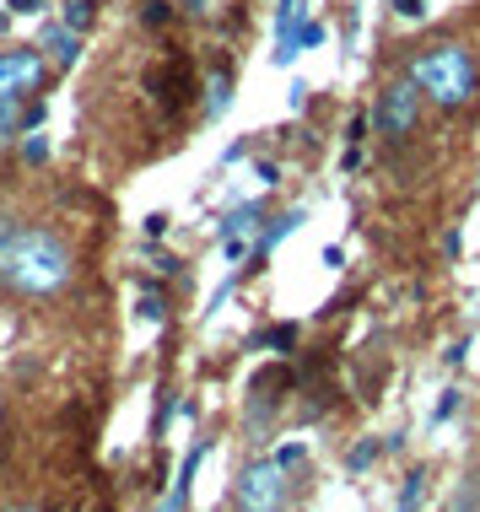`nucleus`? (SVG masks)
I'll return each mask as SVG.
<instances>
[{
  "instance_id": "nucleus-1",
  "label": "nucleus",
  "mask_w": 480,
  "mask_h": 512,
  "mask_svg": "<svg viewBox=\"0 0 480 512\" xmlns=\"http://www.w3.org/2000/svg\"><path fill=\"white\" fill-rule=\"evenodd\" d=\"M0 281L22 297H49L71 281V248L49 227H17L0 216Z\"/></svg>"
},
{
  "instance_id": "nucleus-2",
  "label": "nucleus",
  "mask_w": 480,
  "mask_h": 512,
  "mask_svg": "<svg viewBox=\"0 0 480 512\" xmlns=\"http://www.w3.org/2000/svg\"><path fill=\"white\" fill-rule=\"evenodd\" d=\"M410 81H416V87L427 92L437 108H459V103L475 98L480 71H475V60H470L459 44H443V49L421 54V60L410 65Z\"/></svg>"
},
{
  "instance_id": "nucleus-3",
  "label": "nucleus",
  "mask_w": 480,
  "mask_h": 512,
  "mask_svg": "<svg viewBox=\"0 0 480 512\" xmlns=\"http://www.w3.org/2000/svg\"><path fill=\"white\" fill-rule=\"evenodd\" d=\"M416 114H421V87L416 81H389L373 103V124L383 141H405L416 130Z\"/></svg>"
},
{
  "instance_id": "nucleus-4",
  "label": "nucleus",
  "mask_w": 480,
  "mask_h": 512,
  "mask_svg": "<svg viewBox=\"0 0 480 512\" xmlns=\"http://www.w3.org/2000/svg\"><path fill=\"white\" fill-rule=\"evenodd\" d=\"M286 469L281 464H249L238 475V507L243 512H281L286 502Z\"/></svg>"
},
{
  "instance_id": "nucleus-5",
  "label": "nucleus",
  "mask_w": 480,
  "mask_h": 512,
  "mask_svg": "<svg viewBox=\"0 0 480 512\" xmlns=\"http://www.w3.org/2000/svg\"><path fill=\"white\" fill-rule=\"evenodd\" d=\"M38 81H44V54H33V49L0 54V103H22Z\"/></svg>"
},
{
  "instance_id": "nucleus-6",
  "label": "nucleus",
  "mask_w": 480,
  "mask_h": 512,
  "mask_svg": "<svg viewBox=\"0 0 480 512\" xmlns=\"http://www.w3.org/2000/svg\"><path fill=\"white\" fill-rule=\"evenodd\" d=\"M152 92H157V103L168 108V114H178V108L189 103V92H195V71H189L184 54H173L168 65H157V71H152Z\"/></svg>"
},
{
  "instance_id": "nucleus-7",
  "label": "nucleus",
  "mask_w": 480,
  "mask_h": 512,
  "mask_svg": "<svg viewBox=\"0 0 480 512\" xmlns=\"http://www.w3.org/2000/svg\"><path fill=\"white\" fill-rule=\"evenodd\" d=\"M200 459H205V448H195V453L184 459V469H178V480H173V496H168V502H162L157 512H184V496H189V480H195Z\"/></svg>"
},
{
  "instance_id": "nucleus-8",
  "label": "nucleus",
  "mask_w": 480,
  "mask_h": 512,
  "mask_svg": "<svg viewBox=\"0 0 480 512\" xmlns=\"http://www.w3.org/2000/svg\"><path fill=\"white\" fill-rule=\"evenodd\" d=\"M227 103H232V71H227V65H216L211 92H205V114H211V119H222V114H227Z\"/></svg>"
},
{
  "instance_id": "nucleus-9",
  "label": "nucleus",
  "mask_w": 480,
  "mask_h": 512,
  "mask_svg": "<svg viewBox=\"0 0 480 512\" xmlns=\"http://www.w3.org/2000/svg\"><path fill=\"white\" fill-rule=\"evenodd\" d=\"M44 49H49L60 65H76V27H54V33L44 38Z\"/></svg>"
},
{
  "instance_id": "nucleus-10",
  "label": "nucleus",
  "mask_w": 480,
  "mask_h": 512,
  "mask_svg": "<svg viewBox=\"0 0 480 512\" xmlns=\"http://www.w3.org/2000/svg\"><path fill=\"white\" fill-rule=\"evenodd\" d=\"M421 486H427V469H410V475H405V491H400V512H416V507H421Z\"/></svg>"
},
{
  "instance_id": "nucleus-11",
  "label": "nucleus",
  "mask_w": 480,
  "mask_h": 512,
  "mask_svg": "<svg viewBox=\"0 0 480 512\" xmlns=\"http://www.w3.org/2000/svg\"><path fill=\"white\" fill-rule=\"evenodd\" d=\"M92 17H98V6H92V0H65V27H76V33H81Z\"/></svg>"
},
{
  "instance_id": "nucleus-12",
  "label": "nucleus",
  "mask_w": 480,
  "mask_h": 512,
  "mask_svg": "<svg viewBox=\"0 0 480 512\" xmlns=\"http://www.w3.org/2000/svg\"><path fill=\"white\" fill-rule=\"evenodd\" d=\"M22 157H27V162H44V157H49V141H44L38 130H27V141H22Z\"/></svg>"
},
{
  "instance_id": "nucleus-13",
  "label": "nucleus",
  "mask_w": 480,
  "mask_h": 512,
  "mask_svg": "<svg viewBox=\"0 0 480 512\" xmlns=\"http://www.w3.org/2000/svg\"><path fill=\"white\" fill-rule=\"evenodd\" d=\"M141 17H146V27H162V22L173 17V6H168V0H146V11H141Z\"/></svg>"
},
{
  "instance_id": "nucleus-14",
  "label": "nucleus",
  "mask_w": 480,
  "mask_h": 512,
  "mask_svg": "<svg viewBox=\"0 0 480 512\" xmlns=\"http://www.w3.org/2000/svg\"><path fill=\"white\" fill-rule=\"evenodd\" d=\"M292 340H297V324H281V329H270V335L259 340V345H270V351H281V345H292Z\"/></svg>"
},
{
  "instance_id": "nucleus-15",
  "label": "nucleus",
  "mask_w": 480,
  "mask_h": 512,
  "mask_svg": "<svg viewBox=\"0 0 480 512\" xmlns=\"http://www.w3.org/2000/svg\"><path fill=\"white\" fill-rule=\"evenodd\" d=\"M297 221H303V216H297V211H286V216H276V227H270V238H265V243H281L286 232L297 227Z\"/></svg>"
},
{
  "instance_id": "nucleus-16",
  "label": "nucleus",
  "mask_w": 480,
  "mask_h": 512,
  "mask_svg": "<svg viewBox=\"0 0 480 512\" xmlns=\"http://www.w3.org/2000/svg\"><path fill=\"white\" fill-rule=\"evenodd\" d=\"M22 124V114H17V103H0V141H6L11 130Z\"/></svg>"
},
{
  "instance_id": "nucleus-17",
  "label": "nucleus",
  "mask_w": 480,
  "mask_h": 512,
  "mask_svg": "<svg viewBox=\"0 0 480 512\" xmlns=\"http://www.w3.org/2000/svg\"><path fill=\"white\" fill-rule=\"evenodd\" d=\"M281 469H292V464H303V442H286L281 448V459H276Z\"/></svg>"
},
{
  "instance_id": "nucleus-18",
  "label": "nucleus",
  "mask_w": 480,
  "mask_h": 512,
  "mask_svg": "<svg viewBox=\"0 0 480 512\" xmlns=\"http://www.w3.org/2000/svg\"><path fill=\"white\" fill-rule=\"evenodd\" d=\"M373 453H378V442H362V448L351 453V469H367V464H373Z\"/></svg>"
},
{
  "instance_id": "nucleus-19",
  "label": "nucleus",
  "mask_w": 480,
  "mask_h": 512,
  "mask_svg": "<svg viewBox=\"0 0 480 512\" xmlns=\"http://www.w3.org/2000/svg\"><path fill=\"white\" fill-rule=\"evenodd\" d=\"M394 6H400L405 17H421V0H394Z\"/></svg>"
},
{
  "instance_id": "nucleus-20",
  "label": "nucleus",
  "mask_w": 480,
  "mask_h": 512,
  "mask_svg": "<svg viewBox=\"0 0 480 512\" xmlns=\"http://www.w3.org/2000/svg\"><path fill=\"white\" fill-rule=\"evenodd\" d=\"M184 11H211V0H184Z\"/></svg>"
},
{
  "instance_id": "nucleus-21",
  "label": "nucleus",
  "mask_w": 480,
  "mask_h": 512,
  "mask_svg": "<svg viewBox=\"0 0 480 512\" xmlns=\"http://www.w3.org/2000/svg\"><path fill=\"white\" fill-rule=\"evenodd\" d=\"M11 512H38V507H11Z\"/></svg>"
}]
</instances>
